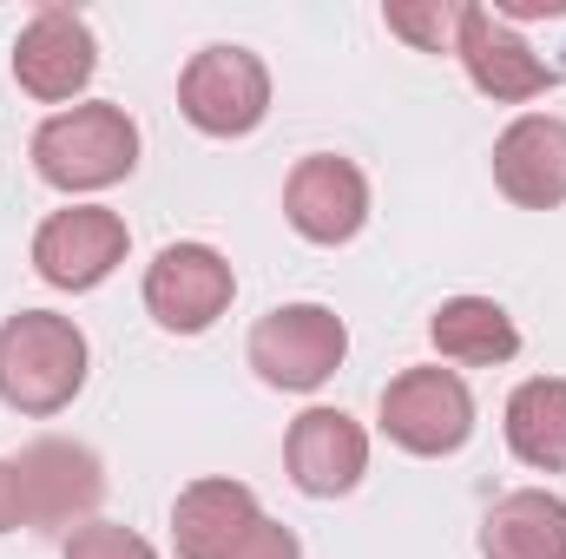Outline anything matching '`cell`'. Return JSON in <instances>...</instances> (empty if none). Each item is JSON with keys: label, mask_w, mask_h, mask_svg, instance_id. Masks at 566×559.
Masks as SVG:
<instances>
[{"label": "cell", "mask_w": 566, "mask_h": 559, "mask_svg": "<svg viewBox=\"0 0 566 559\" xmlns=\"http://www.w3.org/2000/svg\"><path fill=\"white\" fill-rule=\"evenodd\" d=\"M461 13H468V0H389L382 7V27L396 40H409L416 53H454Z\"/></svg>", "instance_id": "cell-18"}, {"label": "cell", "mask_w": 566, "mask_h": 559, "mask_svg": "<svg viewBox=\"0 0 566 559\" xmlns=\"http://www.w3.org/2000/svg\"><path fill=\"white\" fill-rule=\"evenodd\" d=\"M178 559H303V540L258 507V494L231 474H205L171 500Z\"/></svg>", "instance_id": "cell-2"}, {"label": "cell", "mask_w": 566, "mask_h": 559, "mask_svg": "<svg viewBox=\"0 0 566 559\" xmlns=\"http://www.w3.org/2000/svg\"><path fill=\"white\" fill-rule=\"evenodd\" d=\"M283 467H290V487L310 500L356 494V481L369 474V434L343 409H303L283 434Z\"/></svg>", "instance_id": "cell-13"}, {"label": "cell", "mask_w": 566, "mask_h": 559, "mask_svg": "<svg viewBox=\"0 0 566 559\" xmlns=\"http://www.w3.org/2000/svg\"><path fill=\"white\" fill-rule=\"evenodd\" d=\"M382 434L402 447V454H461L468 434H474V395L461 382V369H402L389 389H382Z\"/></svg>", "instance_id": "cell-7"}, {"label": "cell", "mask_w": 566, "mask_h": 559, "mask_svg": "<svg viewBox=\"0 0 566 559\" xmlns=\"http://www.w3.org/2000/svg\"><path fill=\"white\" fill-rule=\"evenodd\" d=\"M507 447L534 474H566V376H534L507 395Z\"/></svg>", "instance_id": "cell-17"}, {"label": "cell", "mask_w": 566, "mask_h": 559, "mask_svg": "<svg viewBox=\"0 0 566 559\" xmlns=\"http://www.w3.org/2000/svg\"><path fill=\"white\" fill-rule=\"evenodd\" d=\"M133 165H139V126L113 99H86L73 113H53L33 133V171L53 191H106V184L133 178Z\"/></svg>", "instance_id": "cell-3"}, {"label": "cell", "mask_w": 566, "mask_h": 559, "mask_svg": "<svg viewBox=\"0 0 566 559\" xmlns=\"http://www.w3.org/2000/svg\"><path fill=\"white\" fill-rule=\"evenodd\" d=\"M238 296V271L211 244H165L145 264V309L171 336H205Z\"/></svg>", "instance_id": "cell-8"}, {"label": "cell", "mask_w": 566, "mask_h": 559, "mask_svg": "<svg viewBox=\"0 0 566 559\" xmlns=\"http://www.w3.org/2000/svg\"><path fill=\"white\" fill-rule=\"evenodd\" d=\"M7 461H13V481H20V514L40 534H73L106 500V467H99V454L86 441L46 434V441H27Z\"/></svg>", "instance_id": "cell-6"}, {"label": "cell", "mask_w": 566, "mask_h": 559, "mask_svg": "<svg viewBox=\"0 0 566 559\" xmlns=\"http://www.w3.org/2000/svg\"><path fill=\"white\" fill-rule=\"evenodd\" d=\"M428 342L454 369H501V362L521 356V329L494 296H448L428 316Z\"/></svg>", "instance_id": "cell-15"}, {"label": "cell", "mask_w": 566, "mask_h": 559, "mask_svg": "<svg viewBox=\"0 0 566 559\" xmlns=\"http://www.w3.org/2000/svg\"><path fill=\"white\" fill-rule=\"evenodd\" d=\"M86 389V329L60 309H20L0 323V402L13 415H60Z\"/></svg>", "instance_id": "cell-1"}, {"label": "cell", "mask_w": 566, "mask_h": 559, "mask_svg": "<svg viewBox=\"0 0 566 559\" xmlns=\"http://www.w3.org/2000/svg\"><path fill=\"white\" fill-rule=\"evenodd\" d=\"M283 218L303 244H349L363 224H369V178L356 158H336V151H310L290 165L283 178Z\"/></svg>", "instance_id": "cell-10"}, {"label": "cell", "mask_w": 566, "mask_h": 559, "mask_svg": "<svg viewBox=\"0 0 566 559\" xmlns=\"http://www.w3.org/2000/svg\"><path fill=\"white\" fill-rule=\"evenodd\" d=\"M178 113L205 139H251L271 119V66L251 46H205L178 73Z\"/></svg>", "instance_id": "cell-5"}, {"label": "cell", "mask_w": 566, "mask_h": 559, "mask_svg": "<svg viewBox=\"0 0 566 559\" xmlns=\"http://www.w3.org/2000/svg\"><path fill=\"white\" fill-rule=\"evenodd\" d=\"M251 369L264 389H283V395H310L323 389L343 356H349V329L329 303H283L271 316H258L251 342H244Z\"/></svg>", "instance_id": "cell-4"}, {"label": "cell", "mask_w": 566, "mask_h": 559, "mask_svg": "<svg viewBox=\"0 0 566 559\" xmlns=\"http://www.w3.org/2000/svg\"><path fill=\"white\" fill-rule=\"evenodd\" d=\"M494 184L521 211H560L566 204V119L521 113L494 139Z\"/></svg>", "instance_id": "cell-14"}, {"label": "cell", "mask_w": 566, "mask_h": 559, "mask_svg": "<svg viewBox=\"0 0 566 559\" xmlns=\"http://www.w3.org/2000/svg\"><path fill=\"white\" fill-rule=\"evenodd\" d=\"M501 20H514L521 33H527V27L560 33V46H554V60H547V66H554V80H566V7H560V0H547V7H501Z\"/></svg>", "instance_id": "cell-20"}, {"label": "cell", "mask_w": 566, "mask_h": 559, "mask_svg": "<svg viewBox=\"0 0 566 559\" xmlns=\"http://www.w3.org/2000/svg\"><path fill=\"white\" fill-rule=\"evenodd\" d=\"M481 559H566V500L547 487H514L481 520Z\"/></svg>", "instance_id": "cell-16"}, {"label": "cell", "mask_w": 566, "mask_h": 559, "mask_svg": "<svg viewBox=\"0 0 566 559\" xmlns=\"http://www.w3.org/2000/svg\"><path fill=\"white\" fill-rule=\"evenodd\" d=\"M126 218L106 211V204H73V211H53L40 231H33V271L53 283V289H99L126 264Z\"/></svg>", "instance_id": "cell-12"}, {"label": "cell", "mask_w": 566, "mask_h": 559, "mask_svg": "<svg viewBox=\"0 0 566 559\" xmlns=\"http://www.w3.org/2000/svg\"><path fill=\"white\" fill-rule=\"evenodd\" d=\"M60 559H158V553H151V540H139L119 520H86V527L66 534V553Z\"/></svg>", "instance_id": "cell-19"}, {"label": "cell", "mask_w": 566, "mask_h": 559, "mask_svg": "<svg viewBox=\"0 0 566 559\" xmlns=\"http://www.w3.org/2000/svg\"><path fill=\"white\" fill-rule=\"evenodd\" d=\"M93 73H99V40H93L86 13H73V7H40V13L20 27V40H13V80H20L27 99L66 106V99H80V93L93 86Z\"/></svg>", "instance_id": "cell-9"}, {"label": "cell", "mask_w": 566, "mask_h": 559, "mask_svg": "<svg viewBox=\"0 0 566 559\" xmlns=\"http://www.w3.org/2000/svg\"><path fill=\"white\" fill-rule=\"evenodd\" d=\"M454 60L468 66L474 93H488L494 106H527V99H541V93L554 86L547 53H541L514 20H501V7H468V13H461Z\"/></svg>", "instance_id": "cell-11"}, {"label": "cell", "mask_w": 566, "mask_h": 559, "mask_svg": "<svg viewBox=\"0 0 566 559\" xmlns=\"http://www.w3.org/2000/svg\"><path fill=\"white\" fill-rule=\"evenodd\" d=\"M13 527H27V514H20V481H13V461H0V534H13Z\"/></svg>", "instance_id": "cell-21"}]
</instances>
